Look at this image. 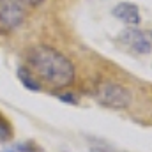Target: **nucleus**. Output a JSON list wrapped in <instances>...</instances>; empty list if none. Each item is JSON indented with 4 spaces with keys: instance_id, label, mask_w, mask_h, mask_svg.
<instances>
[{
    "instance_id": "1",
    "label": "nucleus",
    "mask_w": 152,
    "mask_h": 152,
    "mask_svg": "<svg viewBox=\"0 0 152 152\" xmlns=\"http://www.w3.org/2000/svg\"><path fill=\"white\" fill-rule=\"evenodd\" d=\"M28 66L34 75L53 88H64L75 81L73 62L50 46L34 48L28 53Z\"/></svg>"
},
{
    "instance_id": "2",
    "label": "nucleus",
    "mask_w": 152,
    "mask_h": 152,
    "mask_svg": "<svg viewBox=\"0 0 152 152\" xmlns=\"http://www.w3.org/2000/svg\"><path fill=\"white\" fill-rule=\"evenodd\" d=\"M96 97L103 106L112 110H126L131 104V92L126 87L112 81L101 83L96 90Z\"/></svg>"
},
{
    "instance_id": "3",
    "label": "nucleus",
    "mask_w": 152,
    "mask_h": 152,
    "mask_svg": "<svg viewBox=\"0 0 152 152\" xmlns=\"http://www.w3.org/2000/svg\"><path fill=\"white\" fill-rule=\"evenodd\" d=\"M23 7L18 0H0V27L16 28L23 21Z\"/></svg>"
},
{
    "instance_id": "4",
    "label": "nucleus",
    "mask_w": 152,
    "mask_h": 152,
    "mask_svg": "<svg viewBox=\"0 0 152 152\" xmlns=\"http://www.w3.org/2000/svg\"><path fill=\"white\" fill-rule=\"evenodd\" d=\"M120 41H122L126 46H129L133 51H136V53L145 55V53H151L152 51V42L149 41V37H147L142 30H138V28H134V27L126 28V30L120 34Z\"/></svg>"
},
{
    "instance_id": "5",
    "label": "nucleus",
    "mask_w": 152,
    "mask_h": 152,
    "mask_svg": "<svg viewBox=\"0 0 152 152\" xmlns=\"http://www.w3.org/2000/svg\"><path fill=\"white\" fill-rule=\"evenodd\" d=\"M113 16L118 18V20H122V21H124L126 25H129V27H138V23L142 21L138 7H136L134 4H131V2H122V4H118V5H115L113 7Z\"/></svg>"
},
{
    "instance_id": "6",
    "label": "nucleus",
    "mask_w": 152,
    "mask_h": 152,
    "mask_svg": "<svg viewBox=\"0 0 152 152\" xmlns=\"http://www.w3.org/2000/svg\"><path fill=\"white\" fill-rule=\"evenodd\" d=\"M18 78L23 83V87H27L28 90H41V83L37 81V78L30 73L28 67H20L18 69Z\"/></svg>"
},
{
    "instance_id": "7",
    "label": "nucleus",
    "mask_w": 152,
    "mask_h": 152,
    "mask_svg": "<svg viewBox=\"0 0 152 152\" xmlns=\"http://www.w3.org/2000/svg\"><path fill=\"white\" fill-rule=\"evenodd\" d=\"M4 152H39V149L32 142H25V143H16L14 147H11Z\"/></svg>"
},
{
    "instance_id": "8",
    "label": "nucleus",
    "mask_w": 152,
    "mask_h": 152,
    "mask_svg": "<svg viewBox=\"0 0 152 152\" xmlns=\"http://www.w3.org/2000/svg\"><path fill=\"white\" fill-rule=\"evenodd\" d=\"M7 138H11V126H9V122L0 115V140H7Z\"/></svg>"
},
{
    "instance_id": "9",
    "label": "nucleus",
    "mask_w": 152,
    "mask_h": 152,
    "mask_svg": "<svg viewBox=\"0 0 152 152\" xmlns=\"http://www.w3.org/2000/svg\"><path fill=\"white\" fill-rule=\"evenodd\" d=\"M58 99L62 103H69V104H78V99L75 97V94L71 92H66V94H58Z\"/></svg>"
},
{
    "instance_id": "10",
    "label": "nucleus",
    "mask_w": 152,
    "mask_h": 152,
    "mask_svg": "<svg viewBox=\"0 0 152 152\" xmlns=\"http://www.w3.org/2000/svg\"><path fill=\"white\" fill-rule=\"evenodd\" d=\"M21 2H25V4H28V5H39V4H42L44 0H21Z\"/></svg>"
}]
</instances>
